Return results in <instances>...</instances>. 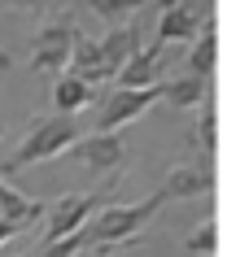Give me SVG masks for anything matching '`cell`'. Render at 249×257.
Listing matches in <instances>:
<instances>
[{
	"mask_svg": "<svg viewBox=\"0 0 249 257\" xmlns=\"http://www.w3.org/2000/svg\"><path fill=\"white\" fill-rule=\"evenodd\" d=\"M162 205H166L162 192H149L136 205H105V209H97L92 222H88V248L97 257H114V253H123V248H131Z\"/></svg>",
	"mask_w": 249,
	"mask_h": 257,
	"instance_id": "obj_1",
	"label": "cell"
},
{
	"mask_svg": "<svg viewBox=\"0 0 249 257\" xmlns=\"http://www.w3.org/2000/svg\"><path fill=\"white\" fill-rule=\"evenodd\" d=\"M79 122L74 118H61V113H48V118H31L27 136L18 140L9 157H5V170L14 175L22 166H35V162H48V157H61L79 144Z\"/></svg>",
	"mask_w": 249,
	"mask_h": 257,
	"instance_id": "obj_2",
	"label": "cell"
},
{
	"mask_svg": "<svg viewBox=\"0 0 249 257\" xmlns=\"http://www.w3.org/2000/svg\"><path fill=\"white\" fill-rule=\"evenodd\" d=\"M79 40H83V31L74 27L66 14H53L35 35H31V44H27L31 70H44V74H57V79L70 74V61H74Z\"/></svg>",
	"mask_w": 249,
	"mask_h": 257,
	"instance_id": "obj_3",
	"label": "cell"
},
{
	"mask_svg": "<svg viewBox=\"0 0 249 257\" xmlns=\"http://www.w3.org/2000/svg\"><path fill=\"white\" fill-rule=\"evenodd\" d=\"M105 205H110V196H105V192H61V196H57V201H48V209H44L40 248H44V244L66 240V235H79V231L92 222V214H97V209H105Z\"/></svg>",
	"mask_w": 249,
	"mask_h": 257,
	"instance_id": "obj_4",
	"label": "cell"
},
{
	"mask_svg": "<svg viewBox=\"0 0 249 257\" xmlns=\"http://www.w3.org/2000/svg\"><path fill=\"white\" fill-rule=\"evenodd\" d=\"M214 22V9L210 5H193V0H166L157 9V35H153V48L166 53V48H188V44L201 35V31Z\"/></svg>",
	"mask_w": 249,
	"mask_h": 257,
	"instance_id": "obj_5",
	"label": "cell"
},
{
	"mask_svg": "<svg viewBox=\"0 0 249 257\" xmlns=\"http://www.w3.org/2000/svg\"><path fill=\"white\" fill-rule=\"evenodd\" d=\"M157 100H162V87H149V92L114 87V92L105 96V100H101L92 131H101V136H118V126H127V122L144 118V109H149V105H157Z\"/></svg>",
	"mask_w": 249,
	"mask_h": 257,
	"instance_id": "obj_6",
	"label": "cell"
},
{
	"mask_svg": "<svg viewBox=\"0 0 249 257\" xmlns=\"http://www.w3.org/2000/svg\"><path fill=\"white\" fill-rule=\"evenodd\" d=\"M70 157L83 166V170H92L97 179H110V183H118V175H123V162H127V149L118 136H101V131H92V136H83L74 149H70Z\"/></svg>",
	"mask_w": 249,
	"mask_h": 257,
	"instance_id": "obj_7",
	"label": "cell"
},
{
	"mask_svg": "<svg viewBox=\"0 0 249 257\" xmlns=\"http://www.w3.org/2000/svg\"><path fill=\"white\" fill-rule=\"evenodd\" d=\"M166 201H188V196H206L214 192V162L206 157H188V162H175L166 170L162 188H157Z\"/></svg>",
	"mask_w": 249,
	"mask_h": 257,
	"instance_id": "obj_8",
	"label": "cell"
},
{
	"mask_svg": "<svg viewBox=\"0 0 249 257\" xmlns=\"http://www.w3.org/2000/svg\"><path fill=\"white\" fill-rule=\"evenodd\" d=\"M140 48H144V31H140V22H123V27H110L105 35H101V53H105L110 79L123 74V66L140 53Z\"/></svg>",
	"mask_w": 249,
	"mask_h": 257,
	"instance_id": "obj_9",
	"label": "cell"
},
{
	"mask_svg": "<svg viewBox=\"0 0 249 257\" xmlns=\"http://www.w3.org/2000/svg\"><path fill=\"white\" fill-rule=\"evenodd\" d=\"M162 83H166V53H157L153 44L140 48L118 74V87H131V92H149V87H162Z\"/></svg>",
	"mask_w": 249,
	"mask_h": 257,
	"instance_id": "obj_10",
	"label": "cell"
},
{
	"mask_svg": "<svg viewBox=\"0 0 249 257\" xmlns=\"http://www.w3.org/2000/svg\"><path fill=\"white\" fill-rule=\"evenodd\" d=\"M214 61H219V22H210V27L184 48V74H193V79H210Z\"/></svg>",
	"mask_w": 249,
	"mask_h": 257,
	"instance_id": "obj_11",
	"label": "cell"
},
{
	"mask_svg": "<svg viewBox=\"0 0 249 257\" xmlns=\"http://www.w3.org/2000/svg\"><path fill=\"white\" fill-rule=\"evenodd\" d=\"M44 209H48L44 201H31V196H22L18 188L0 183V218H5V222H14L18 231H27V227H35V222H44Z\"/></svg>",
	"mask_w": 249,
	"mask_h": 257,
	"instance_id": "obj_12",
	"label": "cell"
},
{
	"mask_svg": "<svg viewBox=\"0 0 249 257\" xmlns=\"http://www.w3.org/2000/svg\"><path fill=\"white\" fill-rule=\"evenodd\" d=\"M53 105H57L61 118H74L79 109L97 105V87H92V83H83V79H74V74H61V79L53 83Z\"/></svg>",
	"mask_w": 249,
	"mask_h": 257,
	"instance_id": "obj_13",
	"label": "cell"
},
{
	"mask_svg": "<svg viewBox=\"0 0 249 257\" xmlns=\"http://www.w3.org/2000/svg\"><path fill=\"white\" fill-rule=\"evenodd\" d=\"M162 100L175 109H201L210 105V79H193V74H180V79L162 83Z\"/></svg>",
	"mask_w": 249,
	"mask_h": 257,
	"instance_id": "obj_14",
	"label": "cell"
},
{
	"mask_svg": "<svg viewBox=\"0 0 249 257\" xmlns=\"http://www.w3.org/2000/svg\"><path fill=\"white\" fill-rule=\"evenodd\" d=\"M214 149H219V113H214V100H210L197 113V157L214 162Z\"/></svg>",
	"mask_w": 249,
	"mask_h": 257,
	"instance_id": "obj_15",
	"label": "cell"
},
{
	"mask_svg": "<svg viewBox=\"0 0 249 257\" xmlns=\"http://www.w3.org/2000/svg\"><path fill=\"white\" fill-rule=\"evenodd\" d=\"M188 253L197 257H214V248H219V218H201L193 231H188Z\"/></svg>",
	"mask_w": 249,
	"mask_h": 257,
	"instance_id": "obj_16",
	"label": "cell"
},
{
	"mask_svg": "<svg viewBox=\"0 0 249 257\" xmlns=\"http://www.w3.org/2000/svg\"><path fill=\"white\" fill-rule=\"evenodd\" d=\"M83 248H88V227H83L79 235H66V240L44 244V248H31V253H18V257H79Z\"/></svg>",
	"mask_w": 249,
	"mask_h": 257,
	"instance_id": "obj_17",
	"label": "cell"
},
{
	"mask_svg": "<svg viewBox=\"0 0 249 257\" xmlns=\"http://www.w3.org/2000/svg\"><path fill=\"white\" fill-rule=\"evenodd\" d=\"M88 9H92V14H101L105 22H114V18H123V22H136V14H140V5H118V0H92Z\"/></svg>",
	"mask_w": 249,
	"mask_h": 257,
	"instance_id": "obj_18",
	"label": "cell"
},
{
	"mask_svg": "<svg viewBox=\"0 0 249 257\" xmlns=\"http://www.w3.org/2000/svg\"><path fill=\"white\" fill-rule=\"evenodd\" d=\"M18 235H22V231H18L14 222H5V218H0V244H9V240H18Z\"/></svg>",
	"mask_w": 249,
	"mask_h": 257,
	"instance_id": "obj_19",
	"label": "cell"
},
{
	"mask_svg": "<svg viewBox=\"0 0 249 257\" xmlns=\"http://www.w3.org/2000/svg\"><path fill=\"white\" fill-rule=\"evenodd\" d=\"M0 175H9V170H5V162H0ZM0 183H5V179H0Z\"/></svg>",
	"mask_w": 249,
	"mask_h": 257,
	"instance_id": "obj_20",
	"label": "cell"
},
{
	"mask_svg": "<svg viewBox=\"0 0 249 257\" xmlns=\"http://www.w3.org/2000/svg\"><path fill=\"white\" fill-rule=\"evenodd\" d=\"M0 140H5V122H0Z\"/></svg>",
	"mask_w": 249,
	"mask_h": 257,
	"instance_id": "obj_21",
	"label": "cell"
}]
</instances>
